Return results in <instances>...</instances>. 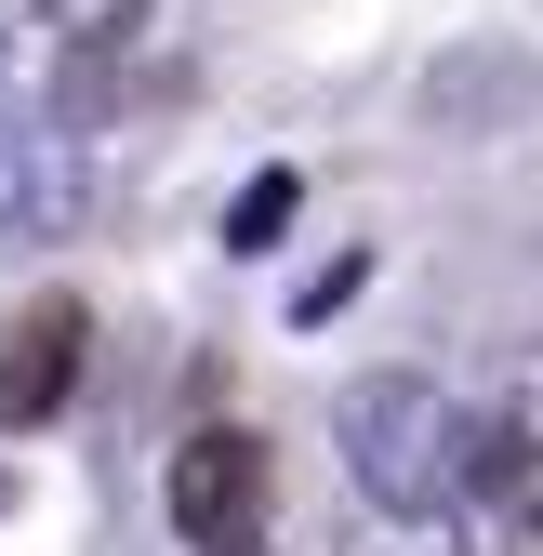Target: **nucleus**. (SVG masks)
Masks as SVG:
<instances>
[{
    "instance_id": "f03ea898",
    "label": "nucleus",
    "mask_w": 543,
    "mask_h": 556,
    "mask_svg": "<svg viewBox=\"0 0 543 556\" xmlns=\"http://www.w3.org/2000/svg\"><path fill=\"white\" fill-rule=\"evenodd\" d=\"M160 504H173V530H186L199 556H265V504H279L265 438H252V425H199V438H173Z\"/></svg>"
},
{
    "instance_id": "6e6552de",
    "label": "nucleus",
    "mask_w": 543,
    "mask_h": 556,
    "mask_svg": "<svg viewBox=\"0 0 543 556\" xmlns=\"http://www.w3.org/2000/svg\"><path fill=\"white\" fill-rule=\"evenodd\" d=\"M504 556H543V504H530V517H517V543H504Z\"/></svg>"
},
{
    "instance_id": "0eeeda50",
    "label": "nucleus",
    "mask_w": 543,
    "mask_h": 556,
    "mask_svg": "<svg viewBox=\"0 0 543 556\" xmlns=\"http://www.w3.org/2000/svg\"><path fill=\"white\" fill-rule=\"evenodd\" d=\"M27 14H40V27H66V40H119L147 0H27Z\"/></svg>"
},
{
    "instance_id": "423d86ee",
    "label": "nucleus",
    "mask_w": 543,
    "mask_h": 556,
    "mask_svg": "<svg viewBox=\"0 0 543 556\" xmlns=\"http://www.w3.org/2000/svg\"><path fill=\"white\" fill-rule=\"evenodd\" d=\"M292 199H305L292 173H252V186H239V213H226V252H265V239L292 226Z\"/></svg>"
},
{
    "instance_id": "f257e3e1",
    "label": "nucleus",
    "mask_w": 543,
    "mask_h": 556,
    "mask_svg": "<svg viewBox=\"0 0 543 556\" xmlns=\"http://www.w3.org/2000/svg\"><path fill=\"white\" fill-rule=\"evenodd\" d=\"M331 438H345L358 504H384V517H451L478 491V410L438 397L425 371H358L331 397Z\"/></svg>"
},
{
    "instance_id": "39448f33",
    "label": "nucleus",
    "mask_w": 543,
    "mask_h": 556,
    "mask_svg": "<svg viewBox=\"0 0 543 556\" xmlns=\"http://www.w3.org/2000/svg\"><path fill=\"white\" fill-rule=\"evenodd\" d=\"M345 556H464V530H451V517H384V504H371V517L345 530Z\"/></svg>"
},
{
    "instance_id": "1a4fd4ad",
    "label": "nucleus",
    "mask_w": 543,
    "mask_h": 556,
    "mask_svg": "<svg viewBox=\"0 0 543 556\" xmlns=\"http://www.w3.org/2000/svg\"><path fill=\"white\" fill-rule=\"evenodd\" d=\"M517 425H530V438H543V358H530V410H517Z\"/></svg>"
},
{
    "instance_id": "7ed1b4c3",
    "label": "nucleus",
    "mask_w": 543,
    "mask_h": 556,
    "mask_svg": "<svg viewBox=\"0 0 543 556\" xmlns=\"http://www.w3.org/2000/svg\"><path fill=\"white\" fill-rule=\"evenodd\" d=\"M80 344H93L80 292H40L14 331H0V425H53L66 384H80Z\"/></svg>"
},
{
    "instance_id": "20e7f679",
    "label": "nucleus",
    "mask_w": 543,
    "mask_h": 556,
    "mask_svg": "<svg viewBox=\"0 0 543 556\" xmlns=\"http://www.w3.org/2000/svg\"><path fill=\"white\" fill-rule=\"evenodd\" d=\"M66 213V173H53V132L27 119V106H0V239H27V226H53Z\"/></svg>"
}]
</instances>
